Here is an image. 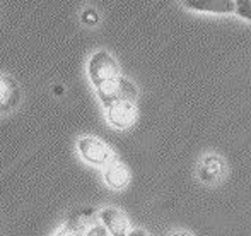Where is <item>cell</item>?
<instances>
[{
    "instance_id": "obj_13",
    "label": "cell",
    "mask_w": 251,
    "mask_h": 236,
    "mask_svg": "<svg viewBox=\"0 0 251 236\" xmlns=\"http://www.w3.org/2000/svg\"><path fill=\"white\" fill-rule=\"evenodd\" d=\"M125 236H151L149 233H147L146 230H142V228H137V230H132V231H128Z\"/></svg>"
},
{
    "instance_id": "obj_8",
    "label": "cell",
    "mask_w": 251,
    "mask_h": 236,
    "mask_svg": "<svg viewBox=\"0 0 251 236\" xmlns=\"http://www.w3.org/2000/svg\"><path fill=\"white\" fill-rule=\"evenodd\" d=\"M102 178H104L106 185H108L109 188L122 190V188H125V186L128 185L130 171H128V168H126L123 163L113 159L111 163H108L104 166V173H102Z\"/></svg>"
},
{
    "instance_id": "obj_10",
    "label": "cell",
    "mask_w": 251,
    "mask_h": 236,
    "mask_svg": "<svg viewBox=\"0 0 251 236\" xmlns=\"http://www.w3.org/2000/svg\"><path fill=\"white\" fill-rule=\"evenodd\" d=\"M234 2V12L245 21L251 19V0H232Z\"/></svg>"
},
{
    "instance_id": "obj_4",
    "label": "cell",
    "mask_w": 251,
    "mask_h": 236,
    "mask_svg": "<svg viewBox=\"0 0 251 236\" xmlns=\"http://www.w3.org/2000/svg\"><path fill=\"white\" fill-rule=\"evenodd\" d=\"M94 217H96V210L93 207H82V209L75 210L69 216L58 233L55 236H82L84 231L94 224Z\"/></svg>"
},
{
    "instance_id": "obj_5",
    "label": "cell",
    "mask_w": 251,
    "mask_h": 236,
    "mask_svg": "<svg viewBox=\"0 0 251 236\" xmlns=\"http://www.w3.org/2000/svg\"><path fill=\"white\" fill-rule=\"evenodd\" d=\"M21 86L12 76L0 74V115L10 113L21 103Z\"/></svg>"
},
{
    "instance_id": "obj_3",
    "label": "cell",
    "mask_w": 251,
    "mask_h": 236,
    "mask_svg": "<svg viewBox=\"0 0 251 236\" xmlns=\"http://www.w3.org/2000/svg\"><path fill=\"white\" fill-rule=\"evenodd\" d=\"M106 118L115 129H128L137 118V100L133 98H120L106 106Z\"/></svg>"
},
{
    "instance_id": "obj_14",
    "label": "cell",
    "mask_w": 251,
    "mask_h": 236,
    "mask_svg": "<svg viewBox=\"0 0 251 236\" xmlns=\"http://www.w3.org/2000/svg\"><path fill=\"white\" fill-rule=\"evenodd\" d=\"M171 236H192L188 233V231H178V233H175V235H171Z\"/></svg>"
},
{
    "instance_id": "obj_2",
    "label": "cell",
    "mask_w": 251,
    "mask_h": 236,
    "mask_svg": "<svg viewBox=\"0 0 251 236\" xmlns=\"http://www.w3.org/2000/svg\"><path fill=\"white\" fill-rule=\"evenodd\" d=\"M77 151H79L80 157L87 161L89 164L94 166L104 168L108 163L115 159V153L113 149L104 142V140L98 139L93 135H84L77 140Z\"/></svg>"
},
{
    "instance_id": "obj_9",
    "label": "cell",
    "mask_w": 251,
    "mask_h": 236,
    "mask_svg": "<svg viewBox=\"0 0 251 236\" xmlns=\"http://www.w3.org/2000/svg\"><path fill=\"white\" fill-rule=\"evenodd\" d=\"M224 173V161L217 154H207L199 164V178L203 183H215Z\"/></svg>"
},
{
    "instance_id": "obj_11",
    "label": "cell",
    "mask_w": 251,
    "mask_h": 236,
    "mask_svg": "<svg viewBox=\"0 0 251 236\" xmlns=\"http://www.w3.org/2000/svg\"><path fill=\"white\" fill-rule=\"evenodd\" d=\"M82 236H109L108 231L104 230L102 224H91L86 231H84Z\"/></svg>"
},
{
    "instance_id": "obj_7",
    "label": "cell",
    "mask_w": 251,
    "mask_h": 236,
    "mask_svg": "<svg viewBox=\"0 0 251 236\" xmlns=\"http://www.w3.org/2000/svg\"><path fill=\"white\" fill-rule=\"evenodd\" d=\"M183 7L195 12L208 14H234L232 0H179Z\"/></svg>"
},
{
    "instance_id": "obj_1",
    "label": "cell",
    "mask_w": 251,
    "mask_h": 236,
    "mask_svg": "<svg viewBox=\"0 0 251 236\" xmlns=\"http://www.w3.org/2000/svg\"><path fill=\"white\" fill-rule=\"evenodd\" d=\"M87 74H89V80L94 89H100L118 79L122 76V70H120L116 58L108 50H98L91 55L89 63H87Z\"/></svg>"
},
{
    "instance_id": "obj_12",
    "label": "cell",
    "mask_w": 251,
    "mask_h": 236,
    "mask_svg": "<svg viewBox=\"0 0 251 236\" xmlns=\"http://www.w3.org/2000/svg\"><path fill=\"white\" fill-rule=\"evenodd\" d=\"M82 21L86 24H89V26H94V24L100 23V14L94 9H87V10H84V14H82Z\"/></svg>"
},
{
    "instance_id": "obj_6",
    "label": "cell",
    "mask_w": 251,
    "mask_h": 236,
    "mask_svg": "<svg viewBox=\"0 0 251 236\" xmlns=\"http://www.w3.org/2000/svg\"><path fill=\"white\" fill-rule=\"evenodd\" d=\"M102 226L109 236H125L130 231V221L125 214L116 207H106L100 212Z\"/></svg>"
}]
</instances>
